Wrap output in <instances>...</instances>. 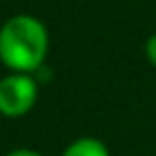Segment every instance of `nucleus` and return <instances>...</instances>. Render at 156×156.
I'll return each mask as SVG.
<instances>
[{
    "label": "nucleus",
    "instance_id": "obj_2",
    "mask_svg": "<svg viewBox=\"0 0 156 156\" xmlns=\"http://www.w3.org/2000/svg\"><path fill=\"white\" fill-rule=\"evenodd\" d=\"M39 97V83L34 73L9 71L0 78V115L23 117L34 108Z\"/></svg>",
    "mask_w": 156,
    "mask_h": 156
},
{
    "label": "nucleus",
    "instance_id": "obj_3",
    "mask_svg": "<svg viewBox=\"0 0 156 156\" xmlns=\"http://www.w3.org/2000/svg\"><path fill=\"white\" fill-rule=\"evenodd\" d=\"M62 156H110V151H108V147L103 145L99 138L85 136V138L73 140L71 145L62 151Z\"/></svg>",
    "mask_w": 156,
    "mask_h": 156
},
{
    "label": "nucleus",
    "instance_id": "obj_5",
    "mask_svg": "<svg viewBox=\"0 0 156 156\" xmlns=\"http://www.w3.org/2000/svg\"><path fill=\"white\" fill-rule=\"evenodd\" d=\"M5 156H44V154H41V151H34V149H28V147H19V149L7 151Z\"/></svg>",
    "mask_w": 156,
    "mask_h": 156
},
{
    "label": "nucleus",
    "instance_id": "obj_1",
    "mask_svg": "<svg viewBox=\"0 0 156 156\" xmlns=\"http://www.w3.org/2000/svg\"><path fill=\"white\" fill-rule=\"evenodd\" d=\"M48 53V30L30 14H16L0 28V62L9 71L34 73Z\"/></svg>",
    "mask_w": 156,
    "mask_h": 156
},
{
    "label": "nucleus",
    "instance_id": "obj_4",
    "mask_svg": "<svg viewBox=\"0 0 156 156\" xmlns=\"http://www.w3.org/2000/svg\"><path fill=\"white\" fill-rule=\"evenodd\" d=\"M145 55H147V60H149V62L156 67V32L147 39V44H145Z\"/></svg>",
    "mask_w": 156,
    "mask_h": 156
}]
</instances>
